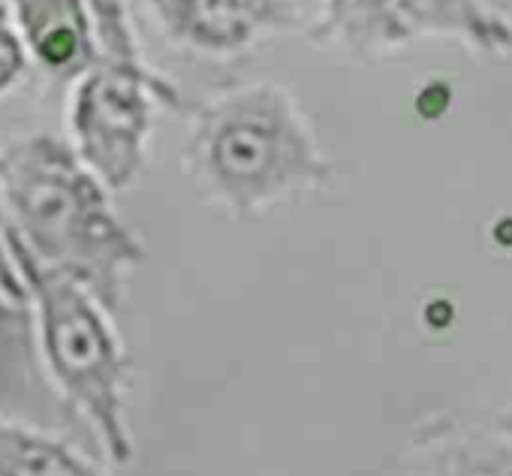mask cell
I'll list each match as a JSON object with an SVG mask.
<instances>
[{
  "mask_svg": "<svg viewBox=\"0 0 512 476\" xmlns=\"http://www.w3.org/2000/svg\"><path fill=\"white\" fill-rule=\"evenodd\" d=\"M106 190L61 136L31 133L0 148L4 217L25 254L85 287L106 314H118L124 278L145 263V248Z\"/></svg>",
  "mask_w": 512,
  "mask_h": 476,
  "instance_id": "obj_1",
  "label": "cell"
},
{
  "mask_svg": "<svg viewBox=\"0 0 512 476\" xmlns=\"http://www.w3.org/2000/svg\"><path fill=\"white\" fill-rule=\"evenodd\" d=\"M184 166L232 217L263 214L335 181L296 97L269 79L220 91L190 112Z\"/></svg>",
  "mask_w": 512,
  "mask_h": 476,
  "instance_id": "obj_2",
  "label": "cell"
},
{
  "mask_svg": "<svg viewBox=\"0 0 512 476\" xmlns=\"http://www.w3.org/2000/svg\"><path fill=\"white\" fill-rule=\"evenodd\" d=\"M88 13L94 61L70 103L73 148L109 190H127L145 169L154 109L184 112V100L142 55L127 0H88Z\"/></svg>",
  "mask_w": 512,
  "mask_h": 476,
  "instance_id": "obj_3",
  "label": "cell"
},
{
  "mask_svg": "<svg viewBox=\"0 0 512 476\" xmlns=\"http://www.w3.org/2000/svg\"><path fill=\"white\" fill-rule=\"evenodd\" d=\"M7 248L37 305L40 338L49 368L70 401L88 416L112 461L133 458V440L124 419L127 362L94 296L76 281L37 266L7 226Z\"/></svg>",
  "mask_w": 512,
  "mask_h": 476,
  "instance_id": "obj_4",
  "label": "cell"
},
{
  "mask_svg": "<svg viewBox=\"0 0 512 476\" xmlns=\"http://www.w3.org/2000/svg\"><path fill=\"white\" fill-rule=\"evenodd\" d=\"M308 37L365 61L425 37H455L491 58L512 55V22L488 0H323Z\"/></svg>",
  "mask_w": 512,
  "mask_h": 476,
  "instance_id": "obj_5",
  "label": "cell"
},
{
  "mask_svg": "<svg viewBox=\"0 0 512 476\" xmlns=\"http://www.w3.org/2000/svg\"><path fill=\"white\" fill-rule=\"evenodd\" d=\"M163 37L205 58H235L287 28L281 0H145Z\"/></svg>",
  "mask_w": 512,
  "mask_h": 476,
  "instance_id": "obj_6",
  "label": "cell"
},
{
  "mask_svg": "<svg viewBox=\"0 0 512 476\" xmlns=\"http://www.w3.org/2000/svg\"><path fill=\"white\" fill-rule=\"evenodd\" d=\"M28 58L52 79H79L94 61L88 0H7Z\"/></svg>",
  "mask_w": 512,
  "mask_h": 476,
  "instance_id": "obj_7",
  "label": "cell"
},
{
  "mask_svg": "<svg viewBox=\"0 0 512 476\" xmlns=\"http://www.w3.org/2000/svg\"><path fill=\"white\" fill-rule=\"evenodd\" d=\"M0 476H100L64 443L0 422Z\"/></svg>",
  "mask_w": 512,
  "mask_h": 476,
  "instance_id": "obj_8",
  "label": "cell"
},
{
  "mask_svg": "<svg viewBox=\"0 0 512 476\" xmlns=\"http://www.w3.org/2000/svg\"><path fill=\"white\" fill-rule=\"evenodd\" d=\"M431 476H512V446L506 443H461L437 458Z\"/></svg>",
  "mask_w": 512,
  "mask_h": 476,
  "instance_id": "obj_9",
  "label": "cell"
},
{
  "mask_svg": "<svg viewBox=\"0 0 512 476\" xmlns=\"http://www.w3.org/2000/svg\"><path fill=\"white\" fill-rule=\"evenodd\" d=\"M28 64L31 58H28L25 40L13 22L7 0H0V97L22 82V76L28 73Z\"/></svg>",
  "mask_w": 512,
  "mask_h": 476,
  "instance_id": "obj_10",
  "label": "cell"
},
{
  "mask_svg": "<svg viewBox=\"0 0 512 476\" xmlns=\"http://www.w3.org/2000/svg\"><path fill=\"white\" fill-rule=\"evenodd\" d=\"M0 299L7 302H28V290H25V281L13 263V254L7 248V217H4V208H0Z\"/></svg>",
  "mask_w": 512,
  "mask_h": 476,
  "instance_id": "obj_11",
  "label": "cell"
},
{
  "mask_svg": "<svg viewBox=\"0 0 512 476\" xmlns=\"http://www.w3.org/2000/svg\"><path fill=\"white\" fill-rule=\"evenodd\" d=\"M10 317V308L4 305V299H0V320H7Z\"/></svg>",
  "mask_w": 512,
  "mask_h": 476,
  "instance_id": "obj_12",
  "label": "cell"
}]
</instances>
